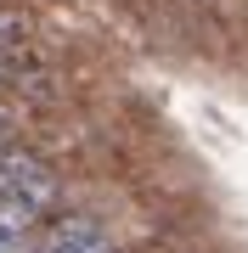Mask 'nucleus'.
<instances>
[{
	"label": "nucleus",
	"mask_w": 248,
	"mask_h": 253,
	"mask_svg": "<svg viewBox=\"0 0 248 253\" xmlns=\"http://www.w3.org/2000/svg\"><path fill=\"white\" fill-rule=\"evenodd\" d=\"M40 236H28V231H11V225H0V253H34Z\"/></svg>",
	"instance_id": "obj_1"
}]
</instances>
